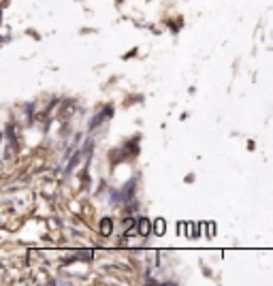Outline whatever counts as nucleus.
<instances>
[{
  "mask_svg": "<svg viewBox=\"0 0 273 286\" xmlns=\"http://www.w3.org/2000/svg\"><path fill=\"white\" fill-rule=\"evenodd\" d=\"M141 233H143V235L149 233V222H147V220H141Z\"/></svg>",
  "mask_w": 273,
  "mask_h": 286,
  "instance_id": "obj_1",
  "label": "nucleus"
},
{
  "mask_svg": "<svg viewBox=\"0 0 273 286\" xmlns=\"http://www.w3.org/2000/svg\"><path fill=\"white\" fill-rule=\"evenodd\" d=\"M100 229H102V233H109V231H111V222H109V220H102V226H100Z\"/></svg>",
  "mask_w": 273,
  "mask_h": 286,
  "instance_id": "obj_2",
  "label": "nucleus"
}]
</instances>
